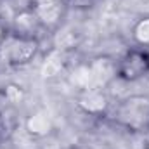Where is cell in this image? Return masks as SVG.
I'll use <instances>...</instances> for the list:
<instances>
[{
  "instance_id": "6da1fadb",
  "label": "cell",
  "mask_w": 149,
  "mask_h": 149,
  "mask_svg": "<svg viewBox=\"0 0 149 149\" xmlns=\"http://www.w3.org/2000/svg\"><path fill=\"white\" fill-rule=\"evenodd\" d=\"M111 118L128 132H149V95L132 94L123 97L113 109Z\"/></svg>"
},
{
  "instance_id": "7a4b0ae2",
  "label": "cell",
  "mask_w": 149,
  "mask_h": 149,
  "mask_svg": "<svg viewBox=\"0 0 149 149\" xmlns=\"http://www.w3.org/2000/svg\"><path fill=\"white\" fill-rule=\"evenodd\" d=\"M38 40L19 33H9L0 45V61L7 66H26L38 54Z\"/></svg>"
},
{
  "instance_id": "3957f363",
  "label": "cell",
  "mask_w": 149,
  "mask_h": 149,
  "mask_svg": "<svg viewBox=\"0 0 149 149\" xmlns=\"http://www.w3.org/2000/svg\"><path fill=\"white\" fill-rule=\"evenodd\" d=\"M146 74H149V50L144 47L130 49L116 61V78L123 81H137Z\"/></svg>"
},
{
  "instance_id": "277c9868",
  "label": "cell",
  "mask_w": 149,
  "mask_h": 149,
  "mask_svg": "<svg viewBox=\"0 0 149 149\" xmlns=\"http://www.w3.org/2000/svg\"><path fill=\"white\" fill-rule=\"evenodd\" d=\"M76 106L80 111H83L88 116H104L109 111V97L104 92V88L92 87L85 90H78L76 94Z\"/></svg>"
},
{
  "instance_id": "5b68a950",
  "label": "cell",
  "mask_w": 149,
  "mask_h": 149,
  "mask_svg": "<svg viewBox=\"0 0 149 149\" xmlns=\"http://www.w3.org/2000/svg\"><path fill=\"white\" fill-rule=\"evenodd\" d=\"M64 2L63 0H31V10L37 14L42 26L54 28L59 24L63 12H64Z\"/></svg>"
},
{
  "instance_id": "8992f818",
  "label": "cell",
  "mask_w": 149,
  "mask_h": 149,
  "mask_svg": "<svg viewBox=\"0 0 149 149\" xmlns=\"http://www.w3.org/2000/svg\"><path fill=\"white\" fill-rule=\"evenodd\" d=\"M88 64L94 76V87L104 88L116 78V63L111 57L99 56V57H94Z\"/></svg>"
},
{
  "instance_id": "52a82bcc",
  "label": "cell",
  "mask_w": 149,
  "mask_h": 149,
  "mask_svg": "<svg viewBox=\"0 0 149 149\" xmlns=\"http://www.w3.org/2000/svg\"><path fill=\"white\" fill-rule=\"evenodd\" d=\"M40 28H42V23L38 21L37 14L31 9H23L14 16V30L19 35L35 37V33Z\"/></svg>"
},
{
  "instance_id": "ba28073f",
  "label": "cell",
  "mask_w": 149,
  "mask_h": 149,
  "mask_svg": "<svg viewBox=\"0 0 149 149\" xmlns=\"http://www.w3.org/2000/svg\"><path fill=\"white\" fill-rule=\"evenodd\" d=\"M24 130L31 137H45L52 132V120L45 111H35L24 120Z\"/></svg>"
},
{
  "instance_id": "9c48e42d",
  "label": "cell",
  "mask_w": 149,
  "mask_h": 149,
  "mask_svg": "<svg viewBox=\"0 0 149 149\" xmlns=\"http://www.w3.org/2000/svg\"><path fill=\"white\" fill-rule=\"evenodd\" d=\"M64 64H66L64 52L59 50V49H52L45 56V59L42 63V68H40V73H42L43 78H56L64 70Z\"/></svg>"
},
{
  "instance_id": "30bf717a",
  "label": "cell",
  "mask_w": 149,
  "mask_h": 149,
  "mask_svg": "<svg viewBox=\"0 0 149 149\" xmlns=\"http://www.w3.org/2000/svg\"><path fill=\"white\" fill-rule=\"evenodd\" d=\"M70 81L74 88L78 90H85V88H92L94 87V76H92V70L88 63L78 64L74 68L71 74H70Z\"/></svg>"
},
{
  "instance_id": "8fae6325",
  "label": "cell",
  "mask_w": 149,
  "mask_h": 149,
  "mask_svg": "<svg viewBox=\"0 0 149 149\" xmlns=\"http://www.w3.org/2000/svg\"><path fill=\"white\" fill-rule=\"evenodd\" d=\"M132 38L137 45L149 47V16L139 17L132 26Z\"/></svg>"
},
{
  "instance_id": "7c38bea8",
  "label": "cell",
  "mask_w": 149,
  "mask_h": 149,
  "mask_svg": "<svg viewBox=\"0 0 149 149\" xmlns=\"http://www.w3.org/2000/svg\"><path fill=\"white\" fill-rule=\"evenodd\" d=\"M78 43V33L74 31L73 28H63L57 31V35L54 38V49H59V50H70L74 49V45Z\"/></svg>"
},
{
  "instance_id": "4fadbf2b",
  "label": "cell",
  "mask_w": 149,
  "mask_h": 149,
  "mask_svg": "<svg viewBox=\"0 0 149 149\" xmlns=\"http://www.w3.org/2000/svg\"><path fill=\"white\" fill-rule=\"evenodd\" d=\"M3 97L10 104H21L24 101V90L17 83H7L3 87Z\"/></svg>"
},
{
  "instance_id": "5bb4252c",
  "label": "cell",
  "mask_w": 149,
  "mask_h": 149,
  "mask_svg": "<svg viewBox=\"0 0 149 149\" xmlns=\"http://www.w3.org/2000/svg\"><path fill=\"white\" fill-rule=\"evenodd\" d=\"M64 5H70L73 9H78V10H85V9H90L95 0H63Z\"/></svg>"
},
{
  "instance_id": "9a60e30c",
  "label": "cell",
  "mask_w": 149,
  "mask_h": 149,
  "mask_svg": "<svg viewBox=\"0 0 149 149\" xmlns=\"http://www.w3.org/2000/svg\"><path fill=\"white\" fill-rule=\"evenodd\" d=\"M7 35H9V31H7V28H5V24L0 21V45L3 43V40L7 38Z\"/></svg>"
},
{
  "instance_id": "2e32d148",
  "label": "cell",
  "mask_w": 149,
  "mask_h": 149,
  "mask_svg": "<svg viewBox=\"0 0 149 149\" xmlns=\"http://www.w3.org/2000/svg\"><path fill=\"white\" fill-rule=\"evenodd\" d=\"M74 149H92V148H87V146H80V148H74Z\"/></svg>"
},
{
  "instance_id": "e0dca14e",
  "label": "cell",
  "mask_w": 149,
  "mask_h": 149,
  "mask_svg": "<svg viewBox=\"0 0 149 149\" xmlns=\"http://www.w3.org/2000/svg\"><path fill=\"white\" fill-rule=\"evenodd\" d=\"M144 149H149V141L146 142V144H144Z\"/></svg>"
}]
</instances>
